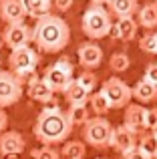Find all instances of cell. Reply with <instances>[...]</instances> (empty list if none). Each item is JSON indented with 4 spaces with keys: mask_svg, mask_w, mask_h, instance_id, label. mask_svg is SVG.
Masks as SVG:
<instances>
[{
    "mask_svg": "<svg viewBox=\"0 0 157 159\" xmlns=\"http://www.w3.org/2000/svg\"><path fill=\"white\" fill-rule=\"evenodd\" d=\"M2 40L10 51L14 48H20V47H26L28 40H32V32L30 28L26 26L24 22H16V24H8L6 30L2 34Z\"/></svg>",
    "mask_w": 157,
    "mask_h": 159,
    "instance_id": "9",
    "label": "cell"
},
{
    "mask_svg": "<svg viewBox=\"0 0 157 159\" xmlns=\"http://www.w3.org/2000/svg\"><path fill=\"white\" fill-rule=\"evenodd\" d=\"M115 26H117V30H119V40L129 43V40H133L135 36H137L139 22L133 20V16H121V18L115 22Z\"/></svg>",
    "mask_w": 157,
    "mask_h": 159,
    "instance_id": "18",
    "label": "cell"
},
{
    "mask_svg": "<svg viewBox=\"0 0 157 159\" xmlns=\"http://www.w3.org/2000/svg\"><path fill=\"white\" fill-rule=\"evenodd\" d=\"M73 125L69 121L67 113L61 111L59 101L51 99L48 103H44V109L40 111V115L36 117L34 123V137L43 145H59L71 135Z\"/></svg>",
    "mask_w": 157,
    "mask_h": 159,
    "instance_id": "1",
    "label": "cell"
},
{
    "mask_svg": "<svg viewBox=\"0 0 157 159\" xmlns=\"http://www.w3.org/2000/svg\"><path fill=\"white\" fill-rule=\"evenodd\" d=\"M111 133H113L111 123H109V121H107L103 115H97L95 119H89V121L85 123L83 137H85V141L91 145V147L103 149V147H109Z\"/></svg>",
    "mask_w": 157,
    "mask_h": 159,
    "instance_id": "5",
    "label": "cell"
},
{
    "mask_svg": "<svg viewBox=\"0 0 157 159\" xmlns=\"http://www.w3.org/2000/svg\"><path fill=\"white\" fill-rule=\"evenodd\" d=\"M155 159H157V155H155Z\"/></svg>",
    "mask_w": 157,
    "mask_h": 159,
    "instance_id": "38",
    "label": "cell"
},
{
    "mask_svg": "<svg viewBox=\"0 0 157 159\" xmlns=\"http://www.w3.org/2000/svg\"><path fill=\"white\" fill-rule=\"evenodd\" d=\"M52 6L61 12H67L69 8H73V0H52Z\"/></svg>",
    "mask_w": 157,
    "mask_h": 159,
    "instance_id": "33",
    "label": "cell"
},
{
    "mask_svg": "<svg viewBox=\"0 0 157 159\" xmlns=\"http://www.w3.org/2000/svg\"><path fill=\"white\" fill-rule=\"evenodd\" d=\"M143 79H147L149 83H153V85L157 87V62H151V65H147Z\"/></svg>",
    "mask_w": 157,
    "mask_h": 159,
    "instance_id": "32",
    "label": "cell"
},
{
    "mask_svg": "<svg viewBox=\"0 0 157 159\" xmlns=\"http://www.w3.org/2000/svg\"><path fill=\"white\" fill-rule=\"evenodd\" d=\"M77 81L81 83V85L85 87L89 93H91V91H95V87H97V77H95V73H91V70H85V73H81Z\"/></svg>",
    "mask_w": 157,
    "mask_h": 159,
    "instance_id": "29",
    "label": "cell"
},
{
    "mask_svg": "<svg viewBox=\"0 0 157 159\" xmlns=\"http://www.w3.org/2000/svg\"><path fill=\"white\" fill-rule=\"evenodd\" d=\"M67 117H69V121H71V125H85L87 121L91 119L87 105H71L69 111H67Z\"/></svg>",
    "mask_w": 157,
    "mask_h": 159,
    "instance_id": "24",
    "label": "cell"
},
{
    "mask_svg": "<svg viewBox=\"0 0 157 159\" xmlns=\"http://www.w3.org/2000/svg\"><path fill=\"white\" fill-rule=\"evenodd\" d=\"M139 48L147 54H157V32L151 30L139 40Z\"/></svg>",
    "mask_w": 157,
    "mask_h": 159,
    "instance_id": "27",
    "label": "cell"
},
{
    "mask_svg": "<svg viewBox=\"0 0 157 159\" xmlns=\"http://www.w3.org/2000/svg\"><path fill=\"white\" fill-rule=\"evenodd\" d=\"M6 127H8V115L0 109V133L6 131Z\"/></svg>",
    "mask_w": 157,
    "mask_h": 159,
    "instance_id": "34",
    "label": "cell"
},
{
    "mask_svg": "<svg viewBox=\"0 0 157 159\" xmlns=\"http://www.w3.org/2000/svg\"><path fill=\"white\" fill-rule=\"evenodd\" d=\"M109 66H111V70H115V73H125V70L131 66L129 54H127V52H115V54H111Z\"/></svg>",
    "mask_w": 157,
    "mask_h": 159,
    "instance_id": "25",
    "label": "cell"
},
{
    "mask_svg": "<svg viewBox=\"0 0 157 159\" xmlns=\"http://www.w3.org/2000/svg\"><path fill=\"white\" fill-rule=\"evenodd\" d=\"M26 147V141L18 131L0 133V155H20Z\"/></svg>",
    "mask_w": 157,
    "mask_h": 159,
    "instance_id": "12",
    "label": "cell"
},
{
    "mask_svg": "<svg viewBox=\"0 0 157 159\" xmlns=\"http://www.w3.org/2000/svg\"><path fill=\"white\" fill-rule=\"evenodd\" d=\"M81 26H83V32L89 39H93V40L95 39H105V36H109V30H111V16L103 8V4L91 2V6L83 14Z\"/></svg>",
    "mask_w": 157,
    "mask_h": 159,
    "instance_id": "3",
    "label": "cell"
},
{
    "mask_svg": "<svg viewBox=\"0 0 157 159\" xmlns=\"http://www.w3.org/2000/svg\"><path fill=\"white\" fill-rule=\"evenodd\" d=\"M34 44L47 54L61 52L71 40V28L61 16L56 14H44L36 20V26L32 30Z\"/></svg>",
    "mask_w": 157,
    "mask_h": 159,
    "instance_id": "2",
    "label": "cell"
},
{
    "mask_svg": "<svg viewBox=\"0 0 157 159\" xmlns=\"http://www.w3.org/2000/svg\"><path fill=\"white\" fill-rule=\"evenodd\" d=\"M109 145L113 149H117L119 153L123 151H129V149L137 147V137H135V131H131L129 127H117L113 129V133H111V141Z\"/></svg>",
    "mask_w": 157,
    "mask_h": 159,
    "instance_id": "13",
    "label": "cell"
},
{
    "mask_svg": "<svg viewBox=\"0 0 157 159\" xmlns=\"http://www.w3.org/2000/svg\"><path fill=\"white\" fill-rule=\"evenodd\" d=\"M32 157L34 159H61V153L56 149H52V145H43L40 149L32 151Z\"/></svg>",
    "mask_w": 157,
    "mask_h": 159,
    "instance_id": "28",
    "label": "cell"
},
{
    "mask_svg": "<svg viewBox=\"0 0 157 159\" xmlns=\"http://www.w3.org/2000/svg\"><path fill=\"white\" fill-rule=\"evenodd\" d=\"M63 93H65V99L69 101V105H87V103H89V97H91L89 91H87L77 79H73V81L65 87Z\"/></svg>",
    "mask_w": 157,
    "mask_h": 159,
    "instance_id": "15",
    "label": "cell"
},
{
    "mask_svg": "<svg viewBox=\"0 0 157 159\" xmlns=\"http://www.w3.org/2000/svg\"><path fill=\"white\" fill-rule=\"evenodd\" d=\"M22 97V81L12 70H0V107H10Z\"/></svg>",
    "mask_w": 157,
    "mask_h": 159,
    "instance_id": "7",
    "label": "cell"
},
{
    "mask_svg": "<svg viewBox=\"0 0 157 159\" xmlns=\"http://www.w3.org/2000/svg\"><path fill=\"white\" fill-rule=\"evenodd\" d=\"M61 157L65 159H83L85 157V143L83 141H67L63 145Z\"/></svg>",
    "mask_w": 157,
    "mask_h": 159,
    "instance_id": "23",
    "label": "cell"
},
{
    "mask_svg": "<svg viewBox=\"0 0 157 159\" xmlns=\"http://www.w3.org/2000/svg\"><path fill=\"white\" fill-rule=\"evenodd\" d=\"M137 147L141 149L145 155H149V157H155L157 155V137L151 133V135H143L141 139L137 141Z\"/></svg>",
    "mask_w": 157,
    "mask_h": 159,
    "instance_id": "26",
    "label": "cell"
},
{
    "mask_svg": "<svg viewBox=\"0 0 157 159\" xmlns=\"http://www.w3.org/2000/svg\"><path fill=\"white\" fill-rule=\"evenodd\" d=\"M121 159H153V157L145 155L139 147H133V149H129V151H123L121 153Z\"/></svg>",
    "mask_w": 157,
    "mask_h": 159,
    "instance_id": "31",
    "label": "cell"
},
{
    "mask_svg": "<svg viewBox=\"0 0 157 159\" xmlns=\"http://www.w3.org/2000/svg\"><path fill=\"white\" fill-rule=\"evenodd\" d=\"M73 70L75 69H73L69 57H61L55 65H51L47 70H44L43 79L55 89V93H56V91H65V87L73 81Z\"/></svg>",
    "mask_w": 157,
    "mask_h": 159,
    "instance_id": "6",
    "label": "cell"
},
{
    "mask_svg": "<svg viewBox=\"0 0 157 159\" xmlns=\"http://www.w3.org/2000/svg\"><path fill=\"white\" fill-rule=\"evenodd\" d=\"M143 127H145V129H155L157 127V109H145Z\"/></svg>",
    "mask_w": 157,
    "mask_h": 159,
    "instance_id": "30",
    "label": "cell"
},
{
    "mask_svg": "<svg viewBox=\"0 0 157 159\" xmlns=\"http://www.w3.org/2000/svg\"><path fill=\"white\" fill-rule=\"evenodd\" d=\"M103 93L107 95V99H109L111 107L113 109H121V107H127L131 101V97H133V93H131V87L125 85V83L121 81V79L117 77H111L109 81L103 83Z\"/></svg>",
    "mask_w": 157,
    "mask_h": 159,
    "instance_id": "8",
    "label": "cell"
},
{
    "mask_svg": "<svg viewBox=\"0 0 157 159\" xmlns=\"http://www.w3.org/2000/svg\"><path fill=\"white\" fill-rule=\"evenodd\" d=\"M143 117H145V109L141 105H127L125 109V117H123V123L125 127H129L131 131H141L143 127Z\"/></svg>",
    "mask_w": 157,
    "mask_h": 159,
    "instance_id": "16",
    "label": "cell"
},
{
    "mask_svg": "<svg viewBox=\"0 0 157 159\" xmlns=\"http://www.w3.org/2000/svg\"><path fill=\"white\" fill-rule=\"evenodd\" d=\"M26 93L30 95V99H34V101H38V103H48L51 99H55V89H52L43 77H36V75H32V77L28 79Z\"/></svg>",
    "mask_w": 157,
    "mask_h": 159,
    "instance_id": "11",
    "label": "cell"
},
{
    "mask_svg": "<svg viewBox=\"0 0 157 159\" xmlns=\"http://www.w3.org/2000/svg\"><path fill=\"white\" fill-rule=\"evenodd\" d=\"M137 22L143 28H155L157 26V2L145 4L137 10Z\"/></svg>",
    "mask_w": 157,
    "mask_h": 159,
    "instance_id": "20",
    "label": "cell"
},
{
    "mask_svg": "<svg viewBox=\"0 0 157 159\" xmlns=\"http://www.w3.org/2000/svg\"><path fill=\"white\" fill-rule=\"evenodd\" d=\"M0 18L6 24L24 22L26 8H24L22 0H0Z\"/></svg>",
    "mask_w": 157,
    "mask_h": 159,
    "instance_id": "10",
    "label": "cell"
},
{
    "mask_svg": "<svg viewBox=\"0 0 157 159\" xmlns=\"http://www.w3.org/2000/svg\"><path fill=\"white\" fill-rule=\"evenodd\" d=\"M91 2H93V4H105L107 0H91Z\"/></svg>",
    "mask_w": 157,
    "mask_h": 159,
    "instance_id": "35",
    "label": "cell"
},
{
    "mask_svg": "<svg viewBox=\"0 0 157 159\" xmlns=\"http://www.w3.org/2000/svg\"><path fill=\"white\" fill-rule=\"evenodd\" d=\"M2 44H4V40H2V39H0V48H2Z\"/></svg>",
    "mask_w": 157,
    "mask_h": 159,
    "instance_id": "37",
    "label": "cell"
},
{
    "mask_svg": "<svg viewBox=\"0 0 157 159\" xmlns=\"http://www.w3.org/2000/svg\"><path fill=\"white\" fill-rule=\"evenodd\" d=\"M107 4H109L111 14H115L117 18H121V16H133L139 10L137 0H107Z\"/></svg>",
    "mask_w": 157,
    "mask_h": 159,
    "instance_id": "19",
    "label": "cell"
},
{
    "mask_svg": "<svg viewBox=\"0 0 157 159\" xmlns=\"http://www.w3.org/2000/svg\"><path fill=\"white\" fill-rule=\"evenodd\" d=\"M131 93H133V97L137 99L139 103H151L157 99V87L153 83H149L147 79H141V81H137V85L131 89Z\"/></svg>",
    "mask_w": 157,
    "mask_h": 159,
    "instance_id": "17",
    "label": "cell"
},
{
    "mask_svg": "<svg viewBox=\"0 0 157 159\" xmlns=\"http://www.w3.org/2000/svg\"><path fill=\"white\" fill-rule=\"evenodd\" d=\"M0 62H2V61H0Z\"/></svg>",
    "mask_w": 157,
    "mask_h": 159,
    "instance_id": "39",
    "label": "cell"
},
{
    "mask_svg": "<svg viewBox=\"0 0 157 159\" xmlns=\"http://www.w3.org/2000/svg\"><path fill=\"white\" fill-rule=\"evenodd\" d=\"M22 4L26 8V16H32L36 20L40 16L48 14L52 8V0H22Z\"/></svg>",
    "mask_w": 157,
    "mask_h": 159,
    "instance_id": "21",
    "label": "cell"
},
{
    "mask_svg": "<svg viewBox=\"0 0 157 159\" xmlns=\"http://www.w3.org/2000/svg\"><path fill=\"white\" fill-rule=\"evenodd\" d=\"M103 61V51L95 43H85L78 47V62L85 69H97Z\"/></svg>",
    "mask_w": 157,
    "mask_h": 159,
    "instance_id": "14",
    "label": "cell"
},
{
    "mask_svg": "<svg viewBox=\"0 0 157 159\" xmlns=\"http://www.w3.org/2000/svg\"><path fill=\"white\" fill-rule=\"evenodd\" d=\"M38 52L34 48L26 47H20V48H14L8 57V65H10V70L20 79V81H28V79L34 75L36 66H38Z\"/></svg>",
    "mask_w": 157,
    "mask_h": 159,
    "instance_id": "4",
    "label": "cell"
},
{
    "mask_svg": "<svg viewBox=\"0 0 157 159\" xmlns=\"http://www.w3.org/2000/svg\"><path fill=\"white\" fill-rule=\"evenodd\" d=\"M89 103H91V109L95 111V115H107V113L113 109V107H111V103H109V99H107V95L103 93V91L91 95Z\"/></svg>",
    "mask_w": 157,
    "mask_h": 159,
    "instance_id": "22",
    "label": "cell"
},
{
    "mask_svg": "<svg viewBox=\"0 0 157 159\" xmlns=\"http://www.w3.org/2000/svg\"><path fill=\"white\" fill-rule=\"evenodd\" d=\"M151 131H153V135L157 137V127H155V129H151Z\"/></svg>",
    "mask_w": 157,
    "mask_h": 159,
    "instance_id": "36",
    "label": "cell"
}]
</instances>
